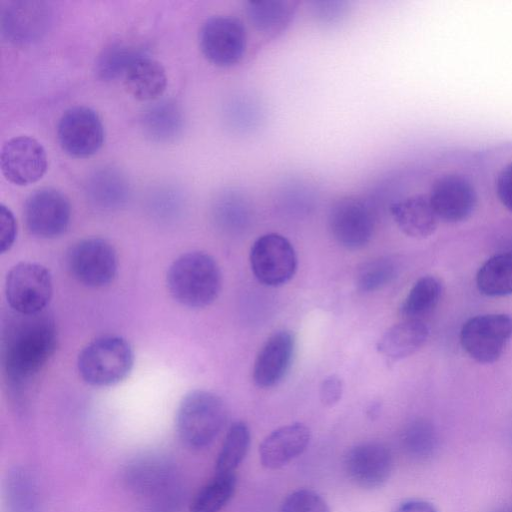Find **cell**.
<instances>
[{
  "instance_id": "6da1fadb",
  "label": "cell",
  "mask_w": 512,
  "mask_h": 512,
  "mask_svg": "<svg viewBox=\"0 0 512 512\" xmlns=\"http://www.w3.org/2000/svg\"><path fill=\"white\" fill-rule=\"evenodd\" d=\"M57 346L53 319L45 312L34 315L17 314L3 335L2 360L10 381L27 382L42 370Z\"/></svg>"
},
{
  "instance_id": "7a4b0ae2",
  "label": "cell",
  "mask_w": 512,
  "mask_h": 512,
  "mask_svg": "<svg viewBox=\"0 0 512 512\" xmlns=\"http://www.w3.org/2000/svg\"><path fill=\"white\" fill-rule=\"evenodd\" d=\"M166 284L170 295L181 305L204 308L218 297L222 276L212 256L202 251H190L172 262Z\"/></svg>"
},
{
  "instance_id": "3957f363",
  "label": "cell",
  "mask_w": 512,
  "mask_h": 512,
  "mask_svg": "<svg viewBox=\"0 0 512 512\" xmlns=\"http://www.w3.org/2000/svg\"><path fill=\"white\" fill-rule=\"evenodd\" d=\"M227 420L224 401L207 390H193L180 401L175 429L180 441L189 448L209 446L222 431Z\"/></svg>"
},
{
  "instance_id": "277c9868",
  "label": "cell",
  "mask_w": 512,
  "mask_h": 512,
  "mask_svg": "<svg viewBox=\"0 0 512 512\" xmlns=\"http://www.w3.org/2000/svg\"><path fill=\"white\" fill-rule=\"evenodd\" d=\"M134 365L131 344L118 335H103L88 343L79 353L77 368L89 385L108 387L122 382Z\"/></svg>"
},
{
  "instance_id": "5b68a950",
  "label": "cell",
  "mask_w": 512,
  "mask_h": 512,
  "mask_svg": "<svg viewBox=\"0 0 512 512\" xmlns=\"http://www.w3.org/2000/svg\"><path fill=\"white\" fill-rule=\"evenodd\" d=\"M124 481L133 493L149 499L158 512L174 508L179 500L175 470L162 457L146 455L132 460L124 470Z\"/></svg>"
},
{
  "instance_id": "8992f818",
  "label": "cell",
  "mask_w": 512,
  "mask_h": 512,
  "mask_svg": "<svg viewBox=\"0 0 512 512\" xmlns=\"http://www.w3.org/2000/svg\"><path fill=\"white\" fill-rule=\"evenodd\" d=\"M52 293L51 273L41 264L21 262L7 274L5 295L8 304L17 314L34 315L44 312Z\"/></svg>"
},
{
  "instance_id": "52a82bcc",
  "label": "cell",
  "mask_w": 512,
  "mask_h": 512,
  "mask_svg": "<svg viewBox=\"0 0 512 512\" xmlns=\"http://www.w3.org/2000/svg\"><path fill=\"white\" fill-rule=\"evenodd\" d=\"M66 263L78 282L93 288L110 284L118 270L116 250L110 242L99 237L76 242L67 252Z\"/></svg>"
},
{
  "instance_id": "ba28073f",
  "label": "cell",
  "mask_w": 512,
  "mask_h": 512,
  "mask_svg": "<svg viewBox=\"0 0 512 512\" xmlns=\"http://www.w3.org/2000/svg\"><path fill=\"white\" fill-rule=\"evenodd\" d=\"M247 33L243 22L229 15L208 18L199 32V46L204 57L218 67H230L244 56Z\"/></svg>"
},
{
  "instance_id": "9c48e42d",
  "label": "cell",
  "mask_w": 512,
  "mask_h": 512,
  "mask_svg": "<svg viewBox=\"0 0 512 512\" xmlns=\"http://www.w3.org/2000/svg\"><path fill=\"white\" fill-rule=\"evenodd\" d=\"M512 336V317L503 313L478 315L468 319L460 331L465 352L479 363H493L502 355Z\"/></svg>"
},
{
  "instance_id": "30bf717a",
  "label": "cell",
  "mask_w": 512,
  "mask_h": 512,
  "mask_svg": "<svg viewBox=\"0 0 512 512\" xmlns=\"http://www.w3.org/2000/svg\"><path fill=\"white\" fill-rule=\"evenodd\" d=\"M57 138L66 154L74 158H87L101 149L105 131L94 109L78 105L67 109L60 117Z\"/></svg>"
},
{
  "instance_id": "8fae6325",
  "label": "cell",
  "mask_w": 512,
  "mask_h": 512,
  "mask_svg": "<svg viewBox=\"0 0 512 512\" xmlns=\"http://www.w3.org/2000/svg\"><path fill=\"white\" fill-rule=\"evenodd\" d=\"M250 265L259 282L275 287L293 278L297 269V256L286 237L278 233H268L253 243Z\"/></svg>"
},
{
  "instance_id": "7c38bea8",
  "label": "cell",
  "mask_w": 512,
  "mask_h": 512,
  "mask_svg": "<svg viewBox=\"0 0 512 512\" xmlns=\"http://www.w3.org/2000/svg\"><path fill=\"white\" fill-rule=\"evenodd\" d=\"M23 216L31 234L44 239L56 238L69 227L71 205L61 191L41 188L27 197Z\"/></svg>"
},
{
  "instance_id": "4fadbf2b",
  "label": "cell",
  "mask_w": 512,
  "mask_h": 512,
  "mask_svg": "<svg viewBox=\"0 0 512 512\" xmlns=\"http://www.w3.org/2000/svg\"><path fill=\"white\" fill-rule=\"evenodd\" d=\"M1 33L10 43L26 45L42 39L53 21V11L44 1H9L1 8Z\"/></svg>"
},
{
  "instance_id": "5bb4252c",
  "label": "cell",
  "mask_w": 512,
  "mask_h": 512,
  "mask_svg": "<svg viewBox=\"0 0 512 512\" xmlns=\"http://www.w3.org/2000/svg\"><path fill=\"white\" fill-rule=\"evenodd\" d=\"M328 226L334 240L355 250L367 245L374 231V216L369 205L356 197H343L331 207Z\"/></svg>"
},
{
  "instance_id": "9a60e30c",
  "label": "cell",
  "mask_w": 512,
  "mask_h": 512,
  "mask_svg": "<svg viewBox=\"0 0 512 512\" xmlns=\"http://www.w3.org/2000/svg\"><path fill=\"white\" fill-rule=\"evenodd\" d=\"M47 167L46 151L33 137L16 136L2 146L1 172L12 184L26 186L35 183L44 176Z\"/></svg>"
},
{
  "instance_id": "2e32d148",
  "label": "cell",
  "mask_w": 512,
  "mask_h": 512,
  "mask_svg": "<svg viewBox=\"0 0 512 512\" xmlns=\"http://www.w3.org/2000/svg\"><path fill=\"white\" fill-rule=\"evenodd\" d=\"M392 469L391 451L380 442L354 445L344 457V470L348 479L365 490L382 487L390 478Z\"/></svg>"
},
{
  "instance_id": "e0dca14e",
  "label": "cell",
  "mask_w": 512,
  "mask_h": 512,
  "mask_svg": "<svg viewBox=\"0 0 512 512\" xmlns=\"http://www.w3.org/2000/svg\"><path fill=\"white\" fill-rule=\"evenodd\" d=\"M428 197L438 219L448 223L468 219L477 203L476 191L471 182L457 174L437 178Z\"/></svg>"
},
{
  "instance_id": "ac0fdd59",
  "label": "cell",
  "mask_w": 512,
  "mask_h": 512,
  "mask_svg": "<svg viewBox=\"0 0 512 512\" xmlns=\"http://www.w3.org/2000/svg\"><path fill=\"white\" fill-rule=\"evenodd\" d=\"M295 349V339L289 331L272 334L259 350L253 366V381L258 387L277 385L288 372Z\"/></svg>"
},
{
  "instance_id": "d6986e66",
  "label": "cell",
  "mask_w": 512,
  "mask_h": 512,
  "mask_svg": "<svg viewBox=\"0 0 512 512\" xmlns=\"http://www.w3.org/2000/svg\"><path fill=\"white\" fill-rule=\"evenodd\" d=\"M310 440V429L302 423L279 427L259 445L260 462L267 469L282 468L300 456L307 449Z\"/></svg>"
},
{
  "instance_id": "ffe728a7",
  "label": "cell",
  "mask_w": 512,
  "mask_h": 512,
  "mask_svg": "<svg viewBox=\"0 0 512 512\" xmlns=\"http://www.w3.org/2000/svg\"><path fill=\"white\" fill-rule=\"evenodd\" d=\"M88 201L101 210L122 208L131 195L127 176L118 168L105 166L92 172L85 183Z\"/></svg>"
},
{
  "instance_id": "44dd1931",
  "label": "cell",
  "mask_w": 512,
  "mask_h": 512,
  "mask_svg": "<svg viewBox=\"0 0 512 512\" xmlns=\"http://www.w3.org/2000/svg\"><path fill=\"white\" fill-rule=\"evenodd\" d=\"M140 126L144 135L151 141L170 143L183 133L184 113L175 100H156L141 114Z\"/></svg>"
},
{
  "instance_id": "7402d4cb",
  "label": "cell",
  "mask_w": 512,
  "mask_h": 512,
  "mask_svg": "<svg viewBox=\"0 0 512 512\" xmlns=\"http://www.w3.org/2000/svg\"><path fill=\"white\" fill-rule=\"evenodd\" d=\"M390 211L398 228L409 237L426 238L437 229L439 219L428 196L403 198L393 203Z\"/></svg>"
},
{
  "instance_id": "603a6c76",
  "label": "cell",
  "mask_w": 512,
  "mask_h": 512,
  "mask_svg": "<svg viewBox=\"0 0 512 512\" xmlns=\"http://www.w3.org/2000/svg\"><path fill=\"white\" fill-rule=\"evenodd\" d=\"M429 329L422 320L405 319L389 328L377 344L378 352L396 362L411 356L426 342Z\"/></svg>"
},
{
  "instance_id": "cb8c5ba5",
  "label": "cell",
  "mask_w": 512,
  "mask_h": 512,
  "mask_svg": "<svg viewBox=\"0 0 512 512\" xmlns=\"http://www.w3.org/2000/svg\"><path fill=\"white\" fill-rule=\"evenodd\" d=\"M124 85L135 99L156 101L167 86L165 69L160 62L150 56H142L125 73Z\"/></svg>"
},
{
  "instance_id": "d4e9b609",
  "label": "cell",
  "mask_w": 512,
  "mask_h": 512,
  "mask_svg": "<svg viewBox=\"0 0 512 512\" xmlns=\"http://www.w3.org/2000/svg\"><path fill=\"white\" fill-rule=\"evenodd\" d=\"M4 490L8 512H41L36 481L25 468L15 466L9 470Z\"/></svg>"
},
{
  "instance_id": "484cf974",
  "label": "cell",
  "mask_w": 512,
  "mask_h": 512,
  "mask_svg": "<svg viewBox=\"0 0 512 512\" xmlns=\"http://www.w3.org/2000/svg\"><path fill=\"white\" fill-rule=\"evenodd\" d=\"M476 285L486 296L512 294V252L499 253L486 260L477 272Z\"/></svg>"
},
{
  "instance_id": "4316f807",
  "label": "cell",
  "mask_w": 512,
  "mask_h": 512,
  "mask_svg": "<svg viewBox=\"0 0 512 512\" xmlns=\"http://www.w3.org/2000/svg\"><path fill=\"white\" fill-rule=\"evenodd\" d=\"M148 55L141 45L114 42L107 45L97 57L95 71L105 81L124 77L129 67L140 57Z\"/></svg>"
},
{
  "instance_id": "83f0119b",
  "label": "cell",
  "mask_w": 512,
  "mask_h": 512,
  "mask_svg": "<svg viewBox=\"0 0 512 512\" xmlns=\"http://www.w3.org/2000/svg\"><path fill=\"white\" fill-rule=\"evenodd\" d=\"M293 4L283 0L249 1L246 14L250 23L260 32L274 34L282 31L291 21Z\"/></svg>"
},
{
  "instance_id": "f1b7e54d",
  "label": "cell",
  "mask_w": 512,
  "mask_h": 512,
  "mask_svg": "<svg viewBox=\"0 0 512 512\" xmlns=\"http://www.w3.org/2000/svg\"><path fill=\"white\" fill-rule=\"evenodd\" d=\"M400 443L404 453L413 460L430 459L438 449V435L425 419L409 422L401 432Z\"/></svg>"
},
{
  "instance_id": "f546056e",
  "label": "cell",
  "mask_w": 512,
  "mask_h": 512,
  "mask_svg": "<svg viewBox=\"0 0 512 512\" xmlns=\"http://www.w3.org/2000/svg\"><path fill=\"white\" fill-rule=\"evenodd\" d=\"M442 294V284L434 276L419 278L401 306V313L405 319L421 320V317L430 313L438 304Z\"/></svg>"
},
{
  "instance_id": "4dcf8cb0",
  "label": "cell",
  "mask_w": 512,
  "mask_h": 512,
  "mask_svg": "<svg viewBox=\"0 0 512 512\" xmlns=\"http://www.w3.org/2000/svg\"><path fill=\"white\" fill-rule=\"evenodd\" d=\"M251 441L250 429L246 423H233L223 441L215 463V474L235 473L244 460Z\"/></svg>"
},
{
  "instance_id": "1f68e13d",
  "label": "cell",
  "mask_w": 512,
  "mask_h": 512,
  "mask_svg": "<svg viewBox=\"0 0 512 512\" xmlns=\"http://www.w3.org/2000/svg\"><path fill=\"white\" fill-rule=\"evenodd\" d=\"M235 473L215 474L191 501L190 512H219L233 497L236 490Z\"/></svg>"
},
{
  "instance_id": "d6a6232c",
  "label": "cell",
  "mask_w": 512,
  "mask_h": 512,
  "mask_svg": "<svg viewBox=\"0 0 512 512\" xmlns=\"http://www.w3.org/2000/svg\"><path fill=\"white\" fill-rule=\"evenodd\" d=\"M396 264L389 258L368 261L359 268L356 285L363 292H374L388 285L396 276Z\"/></svg>"
},
{
  "instance_id": "836d02e7",
  "label": "cell",
  "mask_w": 512,
  "mask_h": 512,
  "mask_svg": "<svg viewBox=\"0 0 512 512\" xmlns=\"http://www.w3.org/2000/svg\"><path fill=\"white\" fill-rule=\"evenodd\" d=\"M280 512H330V509L315 491L298 489L284 499Z\"/></svg>"
},
{
  "instance_id": "e575fe53",
  "label": "cell",
  "mask_w": 512,
  "mask_h": 512,
  "mask_svg": "<svg viewBox=\"0 0 512 512\" xmlns=\"http://www.w3.org/2000/svg\"><path fill=\"white\" fill-rule=\"evenodd\" d=\"M17 235V222L13 212L4 204L0 205V247L5 253L13 246Z\"/></svg>"
},
{
  "instance_id": "d590c367",
  "label": "cell",
  "mask_w": 512,
  "mask_h": 512,
  "mask_svg": "<svg viewBox=\"0 0 512 512\" xmlns=\"http://www.w3.org/2000/svg\"><path fill=\"white\" fill-rule=\"evenodd\" d=\"M343 394V382L337 375H329L320 385V400L323 405L332 407L336 405Z\"/></svg>"
},
{
  "instance_id": "8d00e7d4",
  "label": "cell",
  "mask_w": 512,
  "mask_h": 512,
  "mask_svg": "<svg viewBox=\"0 0 512 512\" xmlns=\"http://www.w3.org/2000/svg\"><path fill=\"white\" fill-rule=\"evenodd\" d=\"M495 188L501 204L512 213V162L499 172Z\"/></svg>"
},
{
  "instance_id": "74e56055",
  "label": "cell",
  "mask_w": 512,
  "mask_h": 512,
  "mask_svg": "<svg viewBox=\"0 0 512 512\" xmlns=\"http://www.w3.org/2000/svg\"><path fill=\"white\" fill-rule=\"evenodd\" d=\"M393 512H438V510L426 500L408 499L401 502Z\"/></svg>"
},
{
  "instance_id": "f35d334b",
  "label": "cell",
  "mask_w": 512,
  "mask_h": 512,
  "mask_svg": "<svg viewBox=\"0 0 512 512\" xmlns=\"http://www.w3.org/2000/svg\"><path fill=\"white\" fill-rule=\"evenodd\" d=\"M318 11V17L324 21H333L342 15L344 3L342 2H317L315 3Z\"/></svg>"
},
{
  "instance_id": "ab89813d",
  "label": "cell",
  "mask_w": 512,
  "mask_h": 512,
  "mask_svg": "<svg viewBox=\"0 0 512 512\" xmlns=\"http://www.w3.org/2000/svg\"><path fill=\"white\" fill-rule=\"evenodd\" d=\"M493 512H512V509L509 507H500L495 509Z\"/></svg>"
}]
</instances>
